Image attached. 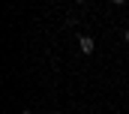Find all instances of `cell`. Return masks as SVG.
I'll use <instances>...</instances> for the list:
<instances>
[{
  "label": "cell",
  "mask_w": 129,
  "mask_h": 114,
  "mask_svg": "<svg viewBox=\"0 0 129 114\" xmlns=\"http://www.w3.org/2000/svg\"><path fill=\"white\" fill-rule=\"evenodd\" d=\"M78 48H81V54H93V51H96V42H93L90 36H81V39H78Z\"/></svg>",
  "instance_id": "obj_1"
},
{
  "label": "cell",
  "mask_w": 129,
  "mask_h": 114,
  "mask_svg": "<svg viewBox=\"0 0 129 114\" xmlns=\"http://www.w3.org/2000/svg\"><path fill=\"white\" fill-rule=\"evenodd\" d=\"M111 3H114V6H120V3H126V0H111Z\"/></svg>",
  "instance_id": "obj_2"
},
{
  "label": "cell",
  "mask_w": 129,
  "mask_h": 114,
  "mask_svg": "<svg viewBox=\"0 0 129 114\" xmlns=\"http://www.w3.org/2000/svg\"><path fill=\"white\" fill-rule=\"evenodd\" d=\"M123 39H126V45H129V30H126V33H123Z\"/></svg>",
  "instance_id": "obj_3"
},
{
  "label": "cell",
  "mask_w": 129,
  "mask_h": 114,
  "mask_svg": "<svg viewBox=\"0 0 129 114\" xmlns=\"http://www.w3.org/2000/svg\"><path fill=\"white\" fill-rule=\"evenodd\" d=\"M78 3H87V0H78Z\"/></svg>",
  "instance_id": "obj_4"
},
{
  "label": "cell",
  "mask_w": 129,
  "mask_h": 114,
  "mask_svg": "<svg viewBox=\"0 0 129 114\" xmlns=\"http://www.w3.org/2000/svg\"><path fill=\"white\" fill-rule=\"evenodd\" d=\"M21 114H30V111H21Z\"/></svg>",
  "instance_id": "obj_5"
}]
</instances>
